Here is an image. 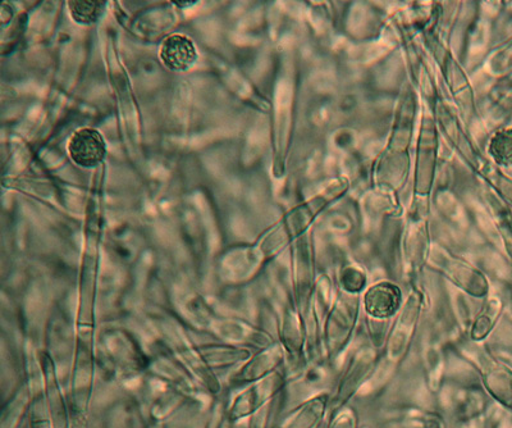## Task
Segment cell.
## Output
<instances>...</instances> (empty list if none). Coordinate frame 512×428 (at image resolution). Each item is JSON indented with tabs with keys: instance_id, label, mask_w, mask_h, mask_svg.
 <instances>
[{
	"instance_id": "obj_1",
	"label": "cell",
	"mask_w": 512,
	"mask_h": 428,
	"mask_svg": "<svg viewBox=\"0 0 512 428\" xmlns=\"http://www.w3.org/2000/svg\"><path fill=\"white\" fill-rule=\"evenodd\" d=\"M423 305V297L419 293L411 294L402 304L400 312L391 322L390 331L381 352V361L369 382H376L378 386L386 382L408 357L422 320Z\"/></svg>"
},
{
	"instance_id": "obj_2",
	"label": "cell",
	"mask_w": 512,
	"mask_h": 428,
	"mask_svg": "<svg viewBox=\"0 0 512 428\" xmlns=\"http://www.w3.org/2000/svg\"><path fill=\"white\" fill-rule=\"evenodd\" d=\"M360 308L359 295L347 294L345 291L329 308L320 326V341L328 362L337 361L350 345L360 320Z\"/></svg>"
},
{
	"instance_id": "obj_3",
	"label": "cell",
	"mask_w": 512,
	"mask_h": 428,
	"mask_svg": "<svg viewBox=\"0 0 512 428\" xmlns=\"http://www.w3.org/2000/svg\"><path fill=\"white\" fill-rule=\"evenodd\" d=\"M381 361V350L372 344L360 346L347 362L336 389L331 394L329 412L350 404V400L368 385ZM328 412V413H329Z\"/></svg>"
},
{
	"instance_id": "obj_4",
	"label": "cell",
	"mask_w": 512,
	"mask_h": 428,
	"mask_svg": "<svg viewBox=\"0 0 512 428\" xmlns=\"http://www.w3.org/2000/svg\"><path fill=\"white\" fill-rule=\"evenodd\" d=\"M480 344L469 340V343H464L461 354L477 370L484 390L502 407L512 411V371Z\"/></svg>"
},
{
	"instance_id": "obj_5",
	"label": "cell",
	"mask_w": 512,
	"mask_h": 428,
	"mask_svg": "<svg viewBox=\"0 0 512 428\" xmlns=\"http://www.w3.org/2000/svg\"><path fill=\"white\" fill-rule=\"evenodd\" d=\"M402 304L399 286L387 281L370 286L361 299L365 317L377 321H392Z\"/></svg>"
},
{
	"instance_id": "obj_6",
	"label": "cell",
	"mask_w": 512,
	"mask_h": 428,
	"mask_svg": "<svg viewBox=\"0 0 512 428\" xmlns=\"http://www.w3.org/2000/svg\"><path fill=\"white\" fill-rule=\"evenodd\" d=\"M68 153L76 165L93 168L104 161L107 144L99 131L81 129L68 141Z\"/></svg>"
},
{
	"instance_id": "obj_7",
	"label": "cell",
	"mask_w": 512,
	"mask_h": 428,
	"mask_svg": "<svg viewBox=\"0 0 512 428\" xmlns=\"http://www.w3.org/2000/svg\"><path fill=\"white\" fill-rule=\"evenodd\" d=\"M159 57L168 70L185 72L198 61V52L187 36L171 35L160 47Z\"/></svg>"
},
{
	"instance_id": "obj_8",
	"label": "cell",
	"mask_w": 512,
	"mask_h": 428,
	"mask_svg": "<svg viewBox=\"0 0 512 428\" xmlns=\"http://www.w3.org/2000/svg\"><path fill=\"white\" fill-rule=\"evenodd\" d=\"M329 402L331 394L327 391L312 396L288 414L280 428H318L328 416Z\"/></svg>"
},
{
	"instance_id": "obj_9",
	"label": "cell",
	"mask_w": 512,
	"mask_h": 428,
	"mask_svg": "<svg viewBox=\"0 0 512 428\" xmlns=\"http://www.w3.org/2000/svg\"><path fill=\"white\" fill-rule=\"evenodd\" d=\"M283 379L281 375H273L265 377L264 380L260 381L258 385L251 389L248 395H245L244 402L241 403L240 414L253 413L263 408L264 404H267L274 395L280 393L283 386Z\"/></svg>"
},
{
	"instance_id": "obj_10",
	"label": "cell",
	"mask_w": 512,
	"mask_h": 428,
	"mask_svg": "<svg viewBox=\"0 0 512 428\" xmlns=\"http://www.w3.org/2000/svg\"><path fill=\"white\" fill-rule=\"evenodd\" d=\"M500 314V303L491 300V302L484 304L482 309L473 316L472 322H470L468 329L469 340L473 341V343H483L492 334L493 329H495Z\"/></svg>"
},
{
	"instance_id": "obj_11",
	"label": "cell",
	"mask_w": 512,
	"mask_h": 428,
	"mask_svg": "<svg viewBox=\"0 0 512 428\" xmlns=\"http://www.w3.org/2000/svg\"><path fill=\"white\" fill-rule=\"evenodd\" d=\"M68 7L73 21L81 25H90L98 21L104 11L103 2H70Z\"/></svg>"
},
{
	"instance_id": "obj_12",
	"label": "cell",
	"mask_w": 512,
	"mask_h": 428,
	"mask_svg": "<svg viewBox=\"0 0 512 428\" xmlns=\"http://www.w3.org/2000/svg\"><path fill=\"white\" fill-rule=\"evenodd\" d=\"M327 428H360L359 413L352 405L328 413Z\"/></svg>"
},
{
	"instance_id": "obj_13",
	"label": "cell",
	"mask_w": 512,
	"mask_h": 428,
	"mask_svg": "<svg viewBox=\"0 0 512 428\" xmlns=\"http://www.w3.org/2000/svg\"><path fill=\"white\" fill-rule=\"evenodd\" d=\"M367 276L358 267L349 266L342 271L341 288L347 294L359 295L364 289Z\"/></svg>"
},
{
	"instance_id": "obj_14",
	"label": "cell",
	"mask_w": 512,
	"mask_h": 428,
	"mask_svg": "<svg viewBox=\"0 0 512 428\" xmlns=\"http://www.w3.org/2000/svg\"><path fill=\"white\" fill-rule=\"evenodd\" d=\"M492 156L497 159L498 162L512 163V132L502 131L493 138L491 143Z\"/></svg>"
},
{
	"instance_id": "obj_15",
	"label": "cell",
	"mask_w": 512,
	"mask_h": 428,
	"mask_svg": "<svg viewBox=\"0 0 512 428\" xmlns=\"http://www.w3.org/2000/svg\"><path fill=\"white\" fill-rule=\"evenodd\" d=\"M408 421L413 423L415 428H447L445 421L440 414L431 411L416 409L409 414Z\"/></svg>"
},
{
	"instance_id": "obj_16",
	"label": "cell",
	"mask_w": 512,
	"mask_h": 428,
	"mask_svg": "<svg viewBox=\"0 0 512 428\" xmlns=\"http://www.w3.org/2000/svg\"><path fill=\"white\" fill-rule=\"evenodd\" d=\"M360 428H370L369 426H364V427H360Z\"/></svg>"
}]
</instances>
